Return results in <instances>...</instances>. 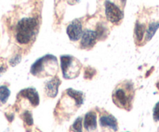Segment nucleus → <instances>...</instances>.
Masks as SVG:
<instances>
[{"label":"nucleus","instance_id":"nucleus-2","mask_svg":"<svg viewBox=\"0 0 159 132\" xmlns=\"http://www.w3.org/2000/svg\"><path fill=\"white\" fill-rule=\"evenodd\" d=\"M40 27L39 19L35 16H26L18 20L15 26V39L21 46L32 44L36 40Z\"/></svg>","mask_w":159,"mask_h":132},{"label":"nucleus","instance_id":"nucleus-13","mask_svg":"<svg viewBox=\"0 0 159 132\" xmlns=\"http://www.w3.org/2000/svg\"><path fill=\"white\" fill-rule=\"evenodd\" d=\"M146 28L145 26L142 23H140L139 22H137L134 28V40L135 43L138 45H141L144 40V34H145Z\"/></svg>","mask_w":159,"mask_h":132},{"label":"nucleus","instance_id":"nucleus-19","mask_svg":"<svg viewBox=\"0 0 159 132\" xmlns=\"http://www.w3.org/2000/svg\"><path fill=\"white\" fill-rule=\"evenodd\" d=\"M96 74V70L94 69L89 67L85 70V78L91 79Z\"/></svg>","mask_w":159,"mask_h":132},{"label":"nucleus","instance_id":"nucleus-20","mask_svg":"<svg viewBox=\"0 0 159 132\" xmlns=\"http://www.w3.org/2000/svg\"><path fill=\"white\" fill-rule=\"evenodd\" d=\"M153 118L155 121H159V101L155 104L153 109Z\"/></svg>","mask_w":159,"mask_h":132},{"label":"nucleus","instance_id":"nucleus-23","mask_svg":"<svg viewBox=\"0 0 159 132\" xmlns=\"http://www.w3.org/2000/svg\"><path fill=\"white\" fill-rule=\"evenodd\" d=\"M126 1H127V0H120V2H121V4H122V6H125V4H126Z\"/></svg>","mask_w":159,"mask_h":132},{"label":"nucleus","instance_id":"nucleus-4","mask_svg":"<svg viewBox=\"0 0 159 132\" xmlns=\"http://www.w3.org/2000/svg\"><path fill=\"white\" fill-rule=\"evenodd\" d=\"M58 71V63L55 56L47 54L39 58L30 67L31 74L34 77H45L55 76Z\"/></svg>","mask_w":159,"mask_h":132},{"label":"nucleus","instance_id":"nucleus-22","mask_svg":"<svg viewBox=\"0 0 159 132\" xmlns=\"http://www.w3.org/2000/svg\"><path fill=\"white\" fill-rule=\"evenodd\" d=\"M4 71H6V68H5L4 66H0V75H1V74H2Z\"/></svg>","mask_w":159,"mask_h":132},{"label":"nucleus","instance_id":"nucleus-12","mask_svg":"<svg viewBox=\"0 0 159 132\" xmlns=\"http://www.w3.org/2000/svg\"><path fill=\"white\" fill-rule=\"evenodd\" d=\"M61 83V82L57 76H54V77H53L51 80L47 81L44 86V91L46 95L51 98L55 97L58 93V87Z\"/></svg>","mask_w":159,"mask_h":132},{"label":"nucleus","instance_id":"nucleus-8","mask_svg":"<svg viewBox=\"0 0 159 132\" xmlns=\"http://www.w3.org/2000/svg\"><path fill=\"white\" fill-rule=\"evenodd\" d=\"M67 34L69 37L70 40L76 42L79 40L83 33L82 22L79 19H75L67 26Z\"/></svg>","mask_w":159,"mask_h":132},{"label":"nucleus","instance_id":"nucleus-9","mask_svg":"<svg viewBox=\"0 0 159 132\" xmlns=\"http://www.w3.org/2000/svg\"><path fill=\"white\" fill-rule=\"evenodd\" d=\"M18 99H24V100H27L30 104L33 107L38 106L39 103H40V99H39L38 93H37V90L34 87H28L26 89H23L19 93L18 96H17Z\"/></svg>","mask_w":159,"mask_h":132},{"label":"nucleus","instance_id":"nucleus-25","mask_svg":"<svg viewBox=\"0 0 159 132\" xmlns=\"http://www.w3.org/2000/svg\"><path fill=\"white\" fill-rule=\"evenodd\" d=\"M75 2H79V1H80V0H75Z\"/></svg>","mask_w":159,"mask_h":132},{"label":"nucleus","instance_id":"nucleus-7","mask_svg":"<svg viewBox=\"0 0 159 132\" xmlns=\"http://www.w3.org/2000/svg\"><path fill=\"white\" fill-rule=\"evenodd\" d=\"M97 35L95 30L85 29L82 33L80 40V48L82 49L89 50L96 45L97 42Z\"/></svg>","mask_w":159,"mask_h":132},{"label":"nucleus","instance_id":"nucleus-18","mask_svg":"<svg viewBox=\"0 0 159 132\" xmlns=\"http://www.w3.org/2000/svg\"><path fill=\"white\" fill-rule=\"evenodd\" d=\"M22 118H23L25 124H26V125H28V126H32L33 124H34L32 114H31V112L30 111H25L23 113Z\"/></svg>","mask_w":159,"mask_h":132},{"label":"nucleus","instance_id":"nucleus-14","mask_svg":"<svg viewBox=\"0 0 159 132\" xmlns=\"http://www.w3.org/2000/svg\"><path fill=\"white\" fill-rule=\"evenodd\" d=\"M159 28V22H153L150 23L145 31V41L148 42L152 39Z\"/></svg>","mask_w":159,"mask_h":132},{"label":"nucleus","instance_id":"nucleus-10","mask_svg":"<svg viewBox=\"0 0 159 132\" xmlns=\"http://www.w3.org/2000/svg\"><path fill=\"white\" fill-rule=\"evenodd\" d=\"M99 124L102 128H107L113 131H118V122L114 116L103 111L99 116Z\"/></svg>","mask_w":159,"mask_h":132},{"label":"nucleus","instance_id":"nucleus-21","mask_svg":"<svg viewBox=\"0 0 159 132\" xmlns=\"http://www.w3.org/2000/svg\"><path fill=\"white\" fill-rule=\"evenodd\" d=\"M20 60H21V57H20V56H16V57H13V58L10 60L9 63H10V64L13 66H16V64H18V63L20 62Z\"/></svg>","mask_w":159,"mask_h":132},{"label":"nucleus","instance_id":"nucleus-6","mask_svg":"<svg viewBox=\"0 0 159 132\" xmlns=\"http://www.w3.org/2000/svg\"><path fill=\"white\" fill-rule=\"evenodd\" d=\"M105 14L107 20L115 25L120 24L124 18V12L120 8L110 0L105 2Z\"/></svg>","mask_w":159,"mask_h":132},{"label":"nucleus","instance_id":"nucleus-24","mask_svg":"<svg viewBox=\"0 0 159 132\" xmlns=\"http://www.w3.org/2000/svg\"><path fill=\"white\" fill-rule=\"evenodd\" d=\"M156 86H157V87H158V89L159 90V82H158V83L156 84Z\"/></svg>","mask_w":159,"mask_h":132},{"label":"nucleus","instance_id":"nucleus-5","mask_svg":"<svg viewBox=\"0 0 159 132\" xmlns=\"http://www.w3.org/2000/svg\"><path fill=\"white\" fill-rule=\"evenodd\" d=\"M61 69L64 78L71 80L79 77L82 69V63L75 57L63 55L61 57Z\"/></svg>","mask_w":159,"mask_h":132},{"label":"nucleus","instance_id":"nucleus-3","mask_svg":"<svg viewBox=\"0 0 159 132\" xmlns=\"http://www.w3.org/2000/svg\"><path fill=\"white\" fill-rule=\"evenodd\" d=\"M135 96L134 85L130 80H124L116 85L112 94V100L119 108L130 111Z\"/></svg>","mask_w":159,"mask_h":132},{"label":"nucleus","instance_id":"nucleus-16","mask_svg":"<svg viewBox=\"0 0 159 132\" xmlns=\"http://www.w3.org/2000/svg\"><path fill=\"white\" fill-rule=\"evenodd\" d=\"M95 31L97 35V40H103L104 38L107 37V29L102 23H99Z\"/></svg>","mask_w":159,"mask_h":132},{"label":"nucleus","instance_id":"nucleus-15","mask_svg":"<svg viewBox=\"0 0 159 132\" xmlns=\"http://www.w3.org/2000/svg\"><path fill=\"white\" fill-rule=\"evenodd\" d=\"M10 95V91L6 86H0V102L4 104L9 99Z\"/></svg>","mask_w":159,"mask_h":132},{"label":"nucleus","instance_id":"nucleus-11","mask_svg":"<svg viewBox=\"0 0 159 132\" xmlns=\"http://www.w3.org/2000/svg\"><path fill=\"white\" fill-rule=\"evenodd\" d=\"M85 132H95L97 129V114L96 111H90L87 113L82 121Z\"/></svg>","mask_w":159,"mask_h":132},{"label":"nucleus","instance_id":"nucleus-1","mask_svg":"<svg viewBox=\"0 0 159 132\" xmlns=\"http://www.w3.org/2000/svg\"><path fill=\"white\" fill-rule=\"evenodd\" d=\"M85 95L82 92L68 88L62 94L55 108V116L61 121L68 120L82 105Z\"/></svg>","mask_w":159,"mask_h":132},{"label":"nucleus","instance_id":"nucleus-17","mask_svg":"<svg viewBox=\"0 0 159 132\" xmlns=\"http://www.w3.org/2000/svg\"><path fill=\"white\" fill-rule=\"evenodd\" d=\"M82 117H79L75 121L71 127V131L73 132H83V125H82Z\"/></svg>","mask_w":159,"mask_h":132}]
</instances>
